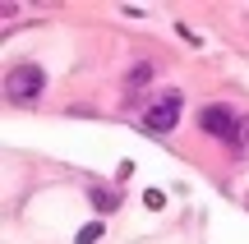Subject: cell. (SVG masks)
<instances>
[{"instance_id": "5b68a950", "label": "cell", "mask_w": 249, "mask_h": 244, "mask_svg": "<svg viewBox=\"0 0 249 244\" xmlns=\"http://www.w3.org/2000/svg\"><path fill=\"white\" fill-rule=\"evenodd\" d=\"M148 79H152V65L143 60V65H134V69L124 74V88H139V83H148Z\"/></svg>"}, {"instance_id": "3957f363", "label": "cell", "mask_w": 249, "mask_h": 244, "mask_svg": "<svg viewBox=\"0 0 249 244\" xmlns=\"http://www.w3.org/2000/svg\"><path fill=\"white\" fill-rule=\"evenodd\" d=\"M198 129L213 138H226V143H235V129H240V115H235L231 106H222V101H208L203 111H198Z\"/></svg>"}, {"instance_id": "277c9868", "label": "cell", "mask_w": 249, "mask_h": 244, "mask_svg": "<svg viewBox=\"0 0 249 244\" xmlns=\"http://www.w3.org/2000/svg\"><path fill=\"white\" fill-rule=\"evenodd\" d=\"M88 203H92L97 212H116V208H120V194H116V189H102V184H97V189H88Z\"/></svg>"}, {"instance_id": "6da1fadb", "label": "cell", "mask_w": 249, "mask_h": 244, "mask_svg": "<svg viewBox=\"0 0 249 244\" xmlns=\"http://www.w3.org/2000/svg\"><path fill=\"white\" fill-rule=\"evenodd\" d=\"M180 111H185V92H180V88H161L157 97L143 106L139 129H143V134H152V138H161V134H171V129L180 125Z\"/></svg>"}, {"instance_id": "ba28073f", "label": "cell", "mask_w": 249, "mask_h": 244, "mask_svg": "<svg viewBox=\"0 0 249 244\" xmlns=\"http://www.w3.org/2000/svg\"><path fill=\"white\" fill-rule=\"evenodd\" d=\"M235 143H249V115H240V129H235Z\"/></svg>"}, {"instance_id": "7a4b0ae2", "label": "cell", "mask_w": 249, "mask_h": 244, "mask_svg": "<svg viewBox=\"0 0 249 244\" xmlns=\"http://www.w3.org/2000/svg\"><path fill=\"white\" fill-rule=\"evenodd\" d=\"M42 92H46V69L42 65L23 60V65H14V69L5 74V97L14 101V106H33Z\"/></svg>"}, {"instance_id": "8992f818", "label": "cell", "mask_w": 249, "mask_h": 244, "mask_svg": "<svg viewBox=\"0 0 249 244\" xmlns=\"http://www.w3.org/2000/svg\"><path fill=\"white\" fill-rule=\"evenodd\" d=\"M97 235H102V226L92 221V226H83V230H79V244H97Z\"/></svg>"}, {"instance_id": "52a82bcc", "label": "cell", "mask_w": 249, "mask_h": 244, "mask_svg": "<svg viewBox=\"0 0 249 244\" xmlns=\"http://www.w3.org/2000/svg\"><path fill=\"white\" fill-rule=\"evenodd\" d=\"M143 198H148V208H152V212H157L161 203H166V198H161V189H148V194H143Z\"/></svg>"}]
</instances>
